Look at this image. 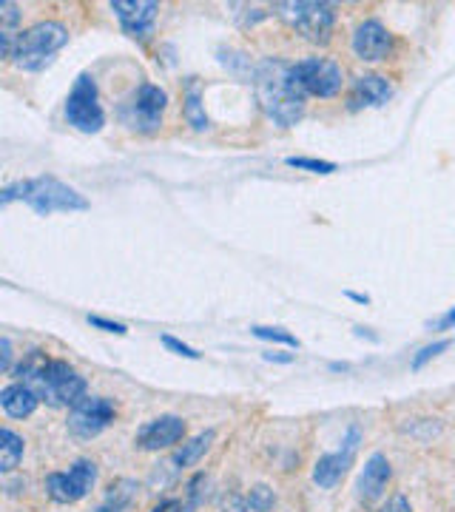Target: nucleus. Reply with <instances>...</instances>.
Instances as JSON below:
<instances>
[{
  "mask_svg": "<svg viewBox=\"0 0 455 512\" xmlns=\"http://www.w3.org/2000/svg\"><path fill=\"white\" fill-rule=\"evenodd\" d=\"M455 325V308L453 311H447V316H441V319H438V325L436 328H441V330H450Z\"/></svg>",
  "mask_w": 455,
  "mask_h": 512,
  "instance_id": "obj_30",
  "label": "nucleus"
},
{
  "mask_svg": "<svg viewBox=\"0 0 455 512\" xmlns=\"http://www.w3.org/2000/svg\"><path fill=\"white\" fill-rule=\"evenodd\" d=\"M168 97L160 86L154 83H143L134 97L123 106V123H126L131 131H143V134H151L157 128L163 126V111Z\"/></svg>",
  "mask_w": 455,
  "mask_h": 512,
  "instance_id": "obj_7",
  "label": "nucleus"
},
{
  "mask_svg": "<svg viewBox=\"0 0 455 512\" xmlns=\"http://www.w3.org/2000/svg\"><path fill=\"white\" fill-rule=\"evenodd\" d=\"M117 416V407L103 396H86L69 410V430L77 439H94L100 436Z\"/></svg>",
  "mask_w": 455,
  "mask_h": 512,
  "instance_id": "obj_10",
  "label": "nucleus"
},
{
  "mask_svg": "<svg viewBox=\"0 0 455 512\" xmlns=\"http://www.w3.org/2000/svg\"><path fill=\"white\" fill-rule=\"evenodd\" d=\"M276 9H279V18L313 43H325L333 32V6L330 3L291 0V3H279Z\"/></svg>",
  "mask_w": 455,
  "mask_h": 512,
  "instance_id": "obj_5",
  "label": "nucleus"
},
{
  "mask_svg": "<svg viewBox=\"0 0 455 512\" xmlns=\"http://www.w3.org/2000/svg\"><path fill=\"white\" fill-rule=\"evenodd\" d=\"M12 200L29 202L40 217H49L55 211H86L89 200L77 194L72 185L60 183L55 177H37V180H23V183L9 185L3 191V205Z\"/></svg>",
  "mask_w": 455,
  "mask_h": 512,
  "instance_id": "obj_3",
  "label": "nucleus"
},
{
  "mask_svg": "<svg viewBox=\"0 0 455 512\" xmlns=\"http://www.w3.org/2000/svg\"><path fill=\"white\" fill-rule=\"evenodd\" d=\"M293 74H296V80L305 89V94H316V97H336L345 86V72L333 60H325V57L299 60L293 66Z\"/></svg>",
  "mask_w": 455,
  "mask_h": 512,
  "instance_id": "obj_8",
  "label": "nucleus"
},
{
  "mask_svg": "<svg viewBox=\"0 0 455 512\" xmlns=\"http://www.w3.org/2000/svg\"><path fill=\"white\" fill-rule=\"evenodd\" d=\"M18 376L23 384H29L37 393V399L52 407H74L86 399V379L72 365L49 359L40 350H35L23 365L18 367Z\"/></svg>",
  "mask_w": 455,
  "mask_h": 512,
  "instance_id": "obj_2",
  "label": "nucleus"
},
{
  "mask_svg": "<svg viewBox=\"0 0 455 512\" xmlns=\"http://www.w3.org/2000/svg\"><path fill=\"white\" fill-rule=\"evenodd\" d=\"M163 345L168 350H174V353H180L185 359H200V353L194 348H188V345H182L180 339H174V336H163Z\"/></svg>",
  "mask_w": 455,
  "mask_h": 512,
  "instance_id": "obj_27",
  "label": "nucleus"
},
{
  "mask_svg": "<svg viewBox=\"0 0 455 512\" xmlns=\"http://www.w3.org/2000/svg\"><path fill=\"white\" fill-rule=\"evenodd\" d=\"M447 348H450V342H447V339H444V342H436V345H427V348L421 350L419 356L413 359V370H421V367L427 365L430 359H436L438 353H444Z\"/></svg>",
  "mask_w": 455,
  "mask_h": 512,
  "instance_id": "obj_25",
  "label": "nucleus"
},
{
  "mask_svg": "<svg viewBox=\"0 0 455 512\" xmlns=\"http://www.w3.org/2000/svg\"><path fill=\"white\" fill-rule=\"evenodd\" d=\"M66 120H69V126L83 131V134H97L100 128L106 126V111L100 106L97 83H94L91 74L77 77L72 94L66 100Z\"/></svg>",
  "mask_w": 455,
  "mask_h": 512,
  "instance_id": "obj_6",
  "label": "nucleus"
},
{
  "mask_svg": "<svg viewBox=\"0 0 455 512\" xmlns=\"http://www.w3.org/2000/svg\"><path fill=\"white\" fill-rule=\"evenodd\" d=\"M185 117L197 131L208 128V117H205V109H202V86L197 77H191L188 86H185Z\"/></svg>",
  "mask_w": 455,
  "mask_h": 512,
  "instance_id": "obj_18",
  "label": "nucleus"
},
{
  "mask_svg": "<svg viewBox=\"0 0 455 512\" xmlns=\"http://www.w3.org/2000/svg\"><path fill=\"white\" fill-rule=\"evenodd\" d=\"M356 441H359V430L353 427L350 433H347L345 447L342 450H336V453H328V456H322L316 461V467H313V481L322 487V490H330V487H336L342 476L347 473V467H350V461H353V453H356Z\"/></svg>",
  "mask_w": 455,
  "mask_h": 512,
  "instance_id": "obj_11",
  "label": "nucleus"
},
{
  "mask_svg": "<svg viewBox=\"0 0 455 512\" xmlns=\"http://www.w3.org/2000/svg\"><path fill=\"white\" fill-rule=\"evenodd\" d=\"M390 52V32L384 29L379 20H364L359 23L356 35H353V55L359 60H382Z\"/></svg>",
  "mask_w": 455,
  "mask_h": 512,
  "instance_id": "obj_14",
  "label": "nucleus"
},
{
  "mask_svg": "<svg viewBox=\"0 0 455 512\" xmlns=\"http://www.w3.org/2000/svg\"><path fill=\"white\" fill-rule=\"evenodd\" d=\"M111 12L117 15L126 35L146 37L157 12H160V3H154V0H114Z\"/></svg>",
  "mask_w": 455,
  "mask_h": 512,
  "instance_id": "obj_12",
  "label": "nucleus"
},
{
  "mask_svg": "<svg viewBox=\"0 0 455 512\" xmlns=\"http://www.w3.org/2000/svg\"><path fill=\"white\" fill-rule=\"evenodd\" d=\"M273 501H276V495L273 490H268L265 484H259L251 490V498H248V504H251V510L254 512H268L273 507Z\"/></svg>",
  "mask_w": 455,
  "mask_h": 512,
  "instance_id": "obj_24",
  "label": "nucleus"
},
{
  "mask_svg": "<svg viewBox=\"0 0 455 512\" xmlns=\"http://www.w3.org/2000/svg\"><path fill=\"white\" fill-rule=\"evenodd\" d=\"M0 404H3V410H6V416H12V419H29L32 413L37 410V393L29 387V384H9V387H3V393H0Z\"/></svg>",
  "mask_w": 455,
  "mask_h": 512,
  "instance_id": "obj_17",
  "label": "nucleus"
},
{
  "mask_svg": "<svg viewBox=\"0 0 455 512\" xmlns=\"http://www.w3.org/2000/svg\"><path fill=\"white\" fill-rule=\"evenodd\" d=\"M393 86L382 74H362L350 89V109H373L390 100Z\"/></svg>",
  "mask_w": 455,
  "mask_h": 512,
  "instance_id": "obj_16",
  "label": "nucleus"
},
{
  "mask_svg": "<svg viewBox=\"0 0 455 512\" xmlns=\"http://www.w3.org/2000/svg\"><path fill=\"white\" fill-rule=\"evenodd\" d=\"M69 43V29L57 20H43L32 29L20 32L12 49V63L26 72H40L46 63H52V55Z\"/></svg>",
  "mask_w": 455,
  "mask_h": 512,
  "instance_id": "obj_4",
  "label": "nucleus"
},
{
  "mask_svg": "<svg viewBox=\"0 0 455 512\" xmlns=\"http://www.w3.org/2000/svg\"><path fill=\"white\" fill-rule=\"evenodd\" d=\"M97 512H123V507H117V504H111V501H106L103 507H97Z\"/></svg>",
  "mask_w": 455,
  "mask_h": 512,
  "instance_id": "obj_33",
  "label": "nucleus"
},
{
  "mask_svg": "<svg viewBox=\"0 0 455 512\" xmlns=\"http://www.w3.org/2000/svg\"><path fill=\"white\" fill-rule=\"evenodd\" d=\"M285 163L291 168H299V171H310V174H333L336 165L325 163V160H310V157H288Z\"/></svg>",
  "mask_w": 455,
  "mask_h": 512,
  "instance_id": "obj_23",
  "label": "nucleus"
},
{
  "mask_svg": "<svg viewBox=\"0 0 455 512\" xmlns=\"http://www.w3.org/2000/svg\"><path fill=\"white\" fill-rule=\"evenodd\" d=\"M254 336L259 339H268V342H279V345H288V348H299V339L288 333L285 328H265V325H254Z\"/></svg>",
  "mask_w": 455,
  "mask_h": 512,
  "instance_id": "obj_22",
  "label": "nucleus"
},
{
  "mask_svg": "<svg viewBox=\"0 0 455 512\" xmlns=\"http://www.w3.org/2000/svg\"><path fill=\"white\" fill-rule=\"evenodd\" d=\"M182 504L180 501H165V504H160V507H154L151 512H180Z\"/></svg>",
  "mask_w": 455,
  "mask_h": 512,
  "instance_id": "obj_31",
  "label": "nucleus"
},
{
  "mask_svg": "<svg viewBox=\"0 0 455 512\" xmlns=\"http://www.w3.org/2000/svg\"><path fill=\"white\" fill-rule=\"evenodd\" d=\"M0 348H3V370H9V359H12V345H9V339H6V336L0 339Z\"/></svg>",
  "mask_w": 455,
  "mask_h": 512,
  "instance_id": "obj_29",
  "label": "nucleus"
},
{
  "mask_svg": "<svg viewBox=\"0 0 455 512\" xmlns=\"http://www.w3.org/2000/svg\"><path fill=\"white\" fill-rule=\"evenodd\" d=\"M256 97L265 114L279 126H296L305 114V89L285 60H262L256 69Z\"/></svg>",
  "mask_w": 455,
  "mask_h": 512,
  "instance_id": "obj_1",
  "label": "nucleus"
},
{
  "mask_svg": "<svg viewBox=\"0 0 455 512\" xmlns=\"http://www.w3.org/2000/svg\"><path fill=\"white\" fill-rule=\"evenodd\" d=\"M0 450H3V456H0V470L3 473H12L15 467H18V461L23 458V439H20L15 430H9V427H3V433H0Z\"/></svg>",
  "mask_w": 455,
  "mask_h": 512,
  "instance_id": "obj_20",
  "label": "nucleus"
},
{
  "mask_svg": "<svg viewBox=\"0 0 455 512\" xmlns=\"http://www.w3.org/2000/svg\"><path fill=\"white\" fill-rule=\"evenodd\" d=\"M214 436H217L214 430H205L200 436H194L188 444H182L180 450L174 453V464H177V467H188V464L200 461V456H205V450L211 447Z\"/></svg>",
  "mask_w": 455,
  "mask_h": 512,
  "instance_id": "obj_21",
  "label": "nucleus"
},
{
  "mask_svg": "<svg viewBox=\"0 0 455 512\" xmlns=\"http://www.w3.org/2000/svg\"><path fill=\"white\" fill-rule=\"evenodd\" d=\"M18 20L20 12L15 3H3L0 6V43H3V55H12L15 49V40H18Z\"/></svg>",
  "mask_w": 455,
  "mask_h": 512,
  "instance_id": "obj_19",
  "label": "nucleus"
},
{
  "mask_svg": "<svg viewBox=\"0 0 455 512\" xmlns=\"http://www.w3.org/2000/svg\"><path fill=\"white\" fill-rule=\"evenodd\" d=\"M94 481H97V464L89 458H80L66 473H52L46 478V493L52 495L57 504H74L91 493Z\"/></svg>",
  "mask_w": 455,
  "mask_h": 512,
  "instance_id": "obj_9",
  "label": "nucleus"
},
{
  "mask_svg": "<svg viewBox=\"0 0 455 512\" xmlns=\"http://www.w3.org/2000/svg\"><path fill=\"white\" fill-rule=\"evenodd\" d=\"M89 322L94 328L106 330V333H117V336H126L128 330L126 325H120V322H111V319H103V316H89Z\"/></svg>",
  "mask_w": 455,
  "mask_h": 512,
  "instance_id": "obj_26",
  "label": "nucleus"
},
{
  "mask_svg": "<svg viewBox=\"0 0 455 512\" xmlns=\"http://www.w3.org/2000/svg\"><path fill=\"white\" fill-rule=\"evenodd\" d=\"M390 476H393V470H390V461L382 453H373V456L367 458V464H364L362 476H359V484H356V498L362 501L364 507H370L373 501H379L387 490V484H390Z\"/></svg>",
  "mask_w": 455,
  "mask_h": 512,
  "instance_id": "obj_13",
  "label": "nucleus"
},
{
  "mask_svg": "<svg viewBox=\"0 0 455 512\" xmlns=\"http://www.w3.org/2000/svg\"><path fill=\"white\" fill-rule=\"evenodd\" d=\"M265 359L268 362H282V365H291L293 356H279V353H265Z\"/></svg>",
  "mask_w": 455,
  "mask_h": 512,
  "instance_id": "obj_32",
  "label": "nucleus"
},
{
  "mask_svg": "<svg viewBox=\"0 0 455 512\" xmlns=\"http://www.w3.org/2000/svg\"><path fill=\"white\" fill-rule=\"evenodd\" d=\"M382 512H413L410 510V501L404 495H396L393 501H387V507Z\"/></svg>",
  "mask_w": 455,
  "mask_h": 512,
  "instance_id": "obj_28",
  "label": "nucleus"
},
{
  "mask_svg": "<svg viewBox=\"0 0 455 512\" xmlns=\"http://www.w3.org/2000/svg\"><path fill=\"white\" fill-rule=\"evenodd\" d=\"M182 436H185V421L180 416H160V419L148 421L137 433V444L143 450H165V447H174Z\"/></svg>",
  "mask_w": 455,
  "mask_h": 512,
  "instance_id": "obj_15",
  "label": "nucleus"
}]
</instances>
